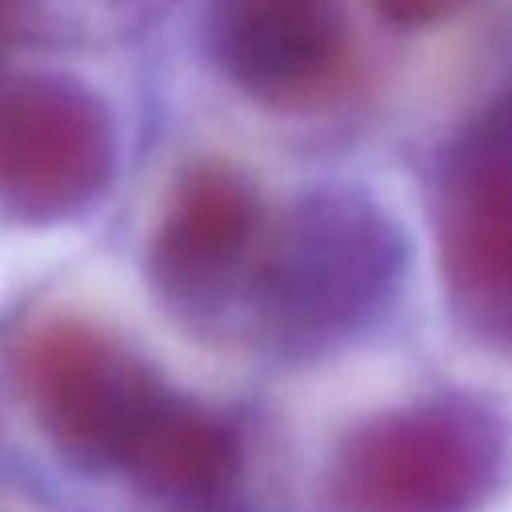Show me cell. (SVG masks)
Instances as JSON below:
<instances>
[{
    "label": "cell",
    "instance_id": "cell-8",
    "mask_svg": "<svg viewBox=\"0 0 512 512\" xmlns=\"http://www.w3.org/2000/svg\"><path fill=\"white\" fill-rule=\"evenodd\" d=\"M124 476L152 496L204 504L236 484L240 440L220 412L184 392H172L128 456Z\"/></svg>",
    "mask_w": 512,
    "mask_h": 512
},
{
    "label": "cell",
    "instance_id": "cell-9",
    "mask_svg": "<svg viewBox=\"0 0 512 512\" xmlns=\"http://www.w3.org/2000/svg\"><path fill=\"white\" fill-rule=\"evenodd\" d=\"M468 4L472 0H372V8L396 28H428L464 12Z\"/></svg>",
    "mask_w": 512,
    "mask_h": 512
},
{
    "label": "cell",
    "instance_id": "cell-1",
    "mask_svg": "<svg viewBox=\"0 0 512 512\" xmlns=\"http://www.w3.org/2000/svg\"><path fill=\"white\" fill-rule=\"evenodd\" d=\"M408 268L404 228L356 188H312L268 220L244 316L288 352L368 332Z\"/></svg>",
    "mask_w": 512,
    "mask_h": 512
},
{
    "label": "cell",
    "instance_id": "cell-10",
    "mask_svg": "<svg viewBox=\"0 0 512 512\" xmlns=\"http://www.w3.org/2000/svg\"><path fill=\"white\" fill-rule=\"evenodd\" d=\"M4 4H8V0H0V24H4Z\"/></svg>",
    "mask_w": 512,
    "mask_h": 512
},
{
    "label": "cell",
    "instance_id": "cell-4",
    "mask_svg": "<svg viewBox=\"0 0 512 512\" xmlns=\"http://www.w3.org/2000/svg\"><path fill=\"white\" fill-rule=\"evenodd\" d=\"M436 244L456 320L476 340L512 352V88L444 152Z\"/></svg>",
    "mask_w": 512,
    "mask_h": 512
},
{
    "label": "cell",
    "instance_id": "cell-6",
    "mask_svg": "<svg viewBox=\"0 0 512 512\" xmlns=\"http://www.w3.org/2000/svg\"><path fill=\"white\" fill-rule=\"evenodd\" d=\"M268 212L248 172L228 160H196L164 200L148 244L156 296L196 328L248 308Z\"/></svg>",
    "mask_w": 512,
    "mask_h": 512
},
{
    "label": "cell",
    "instance_id": "cell-5",
    "mask_svg": "<svg viewBox=\"0 0 512 512\" xmlns=\"http://www.w3.org/2000/svg\"><path fill=\"white\" fill-rule=\"evenodd\" d=\"M116 172L108 104L72 76H20L0 88V212L60 224L88 212Z\"/></svg>",
    "mask_w": 512,
    "mask_h": 512
},
{
    "label": "cell",
    "instance_id": "cell-3",
    "mask_svg": "<svg viewBox=\"0 0 512 512\" xmlns=\"http://www.w3.org/2000/svg\"><path fill=\"white\" fill-rule=\"evenodd\" d=\"M12 364L44 436L88 472H124L176 392L124 340L84 316L36 320L20 332Z\"/></svg>",
    "mask_w": 512,
    "mask_h": 512
},
{
    "label": "cell",
    "instance_id": "cell-7",
    "mask_svg": "<svg viewBox=\"0 0 512 512\" xmlns=\"http://www.w3.org/2000/svg\"><path fill=\"white\" fill-rule=\"evenodd\" d=\"M208 48L252 100L308 104L344 68V8L340 0H212Z\"/></svg>",
    "mask_w": 512,
    "mask_h": 512
},
{
    "label": "cell",
    "instance_id": "cell-2",
    "mask_svg": "<svg viewBox=\"0 0 512 512\" xmlns=\"http://www.w3.org/2000/svg\"><path fill=\"white\" fill-rule=\"evenodd\" d=\"M512 484V416L468 392L384 408L340 440V512H484Z\"/></svg>",
    "mask_w": 512,
    "mask_h": 512
}]
</instances>
